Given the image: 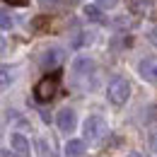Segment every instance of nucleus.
Instances as JSON below:
<instances>
[{
  "instance_id": "obj_16",
  "label": "nucleus",
  "mask_w": 157,
  "mask_h": 157,
  "mask_svg": "<svg viewBox=\"0 0 157 157\" xmlns=\"http://www.w3.org/2000/svg\"><path fill=\"white\" fill-rule=\"evenodd\" d=\"M39 157H48V145H46V140H39Z\"/></svg>"
},
{
  "instance_id": "obj_6",
  "label": "nucleus",
  "mask_w": 157,
  "mask_h": 157,
  "mask_svg": "<svg viewBox=\"0 0 157 157\" xmlns=\"http://www.w3.org/2000/svg\"><path fill=\"white\" fill-rule=\"evenodd\" d=\"M56 123H58V128L63 133H70V131L78 126V114H75L73 109H60L58 116H56Z\"/></svg>"
},
{
  "instance_id": "obj_13",
  "label": "nucleus",
  "mask_w": 157,
  "mask_h": 157,
  "mask_svg": "<svg viewBox=\"0 0 157 157\" xmlns=\"http://www.w3.org/2000/svg\"><path fill=\"white\" fill-rule=\"evenodd\" d=\"M73 0H39V5L44 10H58V7H65V5H70Z\"/></svg>"
},
{
  "instance_id": "obj_14",
  "label": "nucleus",
  "mask_w": 157,
  "mask_h": 157,
  "mask_svg": "<svg viewBox=\"0 0 157 157\" xmlns=\"http://www.w3.org/2000/svg\"><path fill=\"white\" fill-rule=\"evenodd\" d=\"M12 24H15L12 15L7 10H0V29H12Z\"/></svg>"
},
{
  "instance_id": "obj_12",
  "label": "nucleus",
  "mask_w": 157,
  "mask_h": 157,
  "mask_svg": "<svg viewBox=\"0 0 157 157\" xmlns=\"http://www.w3.org/2000/svg\"><path fill=\"white\" fill-rule=\"evenodd\" d=\"M92 39H94V34H92V32H82L80 36H75V39H73V48H82V46L92 44Z\"/></svg>"
},
{
  "instance_id": "obj_3",
  "label": "nucleus",
  "mask_w": 157,
  "mask_h": 157,
  "mask_svg": "<svg viewBox=\"0 0 157 157\" xmlns=\"http://www.w3.org/2000/svg\"><path fill=\"white\" fill-rule=\"evenodd\" d=\"M106 133H109V126L101 116H90L85 121V138L90 143H101L106 138Z\"/></svg>"
},
{
  "instance_id": "obj_7",
  "label": "nucleus",
  "mask_w": 157,
  "mask_h": 157,
  "mask_svg": "<svg viewBox=\"0 0 157 157\" xmlns=\"http://www.w3.org/2000/svg\"><path fill=\"white\" fill-rule=\"evenodd\" d=\"M138 73L147 82H157V58H143L138 63Z\"/></svg>"
},
{
  "instance_id": "obj_2",
  "label": "nucleus",
  "mask_w": 157,
  "mask_h": 157,
  "mask_svg": "<svg viewBox=\"0 0 157 157\" xmlns=\"http://www.w3.org/2000/svg\"><path fill=\"white\" fill-rule=\"evenodd\" d=\"M106 97H109L111 104H116V106L126 104L128 97H131V82L126 78H114L109 82V87H106Z\"/></svg>"
},
{
  "instance_id": "obj_22",
  "label": "nucleus",
  "mask_w": 157,
  "mask_h": 157,
  "mask_svg": "<svg viewBox=\"0 0 157 157\" xmlns=\"http://www.w3.org/2000/svg\"><path fill=\"white\" fill-rule=\"evenodd\" d=\"M128 157H143V155H140V152H131Z\"/></svg>"
},
{
  "instance_id": "obj_15",
  "label": "nucleus",
  "mask_w": 157,
  "mask_h": 157,
  "mask_svg": "<svg viewBox=\"0 0 157 157\" xmlns=\"http://www.w3.org/2000/svg\"><path fill=\"white\" fill-rule=\"evenodd\" d=\"M133 7H136V12H143L150 7V0H133Z\"/></svg>"
},
{
  "instance_id": "obj_5",
  "label": "nucleus",
  "mask_w": 157,
  "mask_h": 157,
  "mask_svg": "<svg viewBox=\"0 0 157 157\" xmlns=\"http://www.w3.org/2000/svg\"><path fill=\"white\" fill-rule=\"evenodd\" d=\"M60 60H63V51L60 48H46L39 56V65L44 70H51V68H58Z\"/></svg>"
},
{
  "instance_id": "obj_20",
  "label": "nucleus",
  "mask_w": 157,
  "mask_h": 157,
  "mask_svg": "<svg viewBox=\"0 0 157 157\" xmlns=\"http://www.w3.org/2000/svg\"><path fill=\"white\" fill-rule=\"evenodd\" d=\"M5 51V39H2V34H0V53Z\"/></svg>"
},
{
  "instance_id": "obj_17",
  "label": "nucleus",
  "mask_w": 157,
  "mask_h": 157,
  "mask_svg": "<svg viewBox=\"0 0 157 157\" xmlns=\"http://www.w3.org/2000/svg\"><path fill=\"white\" fill-rule=\"evenodd\" d=\"M118 0H97V5H104V7H114Z\"/></svg>"
},
{
  "instance_id": "obj_8",
  "label": "nucleus",
  "mask_w": 157,
  "mask_h": 157,
  "mask_svg": "<svg viewBox=\"0 0 157 157\" xmlns=\"http://www.w3.org/2000/svg\"><path fill=\"white\" fill-rule=\"evenodd\" d=\"M10 147H12V152H17L20 157L29 155V140L22 136V133H12L10 136Z\"/></svg>"
},
{
  "instance_id": "obj_21",
  "label": "nucleus",
  "mask_w": 157,
  "mask_h": 157,
  "mask_svg": "<svg viewBox=\"0 0 157 157\" xmlns=\"http://www.w3.org/2000/svg\"><path fill=\"white\" fill-rule=\"evenodd\" d=\"M5 157H20V155H17V152H7Z\"/></svg>"
},
{
  "instance_id": "obj_9",
  "label": "nucleus",
  "mask_w": 157,
  "mask_h": 157,
  "mask_svg": "<svg viewBox=\"0 0 157 157\" xmlns=\"http://www.w3.org/2000/svg\"><path fill=\"white\" fill-rule=\"evenodd\" d=\"M85 150H87L85 140L73 138V140H68V143H65V157H82V155H85Z\"/></svg>"
},
{
  "instance_id": "obj_10",
  "label": "nucleus",
  "mask_w": 157,
  "mask_h": 157,
  "mask_svg": "<svg viewBox=\"0 0 157 157\" xmlns=\"http://www.w3.org/2000/svg\"><path fill=\"white\" fill-rule=\"evenodd\" d=\"M85 17L90 22H104V15H101V10H99V5H85Z\"/></svg>"
},
{
  "instance_id": "obj_18",
  "label": "nucleus",
  "mask_w": 157,
  "mask_h": 157,
  "mask_svg": "<svg viewBox=\"0 0 157 157\" xmlns=\"http://www.w3.org/2000/svg\"><path fill=\"white\" fill-rule=\"evenodd\" d=\"M147 39H150V41H152V44H155V46H157V29H152V32L147 34Z\"/></svg>"
},
{
  "instance_id": "obj_11",
  "label": "nucleus",
  "mask_w": 157,
  "mask_h": 157,
  "mask_svg": "<svg viewBox=\"0 0 157 157\" xmlns=\"http://www.w3.org/2000/svg\"><path fill=\"white\" fill-rule=\"evenodd\" d=\"M12 70L7 68V65H0V90H5V87H10L12 85Z\"/></svg>"
},
{
  "instance_id": "obj_1",
  "label": "nucleus",
  "mask_w": 157,
  "mask_h": 157,
  "mask_svg": "<svg viewBox=\"0 0 157 157\" xmlns=\"http://www.w3.org/2000/svg\"><path fill=\"white\" fill-rule=\"evenodd\" d=\"M94 75H97V65L90 56H80L73 63V78L80 85V90H94Z\"/></svg>"
},
{
  "instance_id": "obj_19",
  "label": "nucleus",
  "mask_w": 157,
  "mask_h": 157,
  "mask_svg": "<svg viewBox=\"0 0 157 157\" xmlns=\"http://www.w3.org/2000/svg\"><path fill=\"white\" fill-rule=\"evenodd\" d=\"M5 2H10V5H27V0H5Z\"/></svg>"
},
{
  "instance_id": "obj_4",
  "label": "nucleus",
  "mask_w": 157,
  "mask_h": 157,
  "mask_svg": "<svg viewBox=\"0 0 157 157\" xmlns=\"http://www.w3.org/2000/svg\"><path fill=\"white\" fill-rule=\"evenodd\" d=\"M58 94V75H48V78H44L34 87V97H36V101H41V104H46V101H51V99Z\"/></svg>"
}]
</instances>
